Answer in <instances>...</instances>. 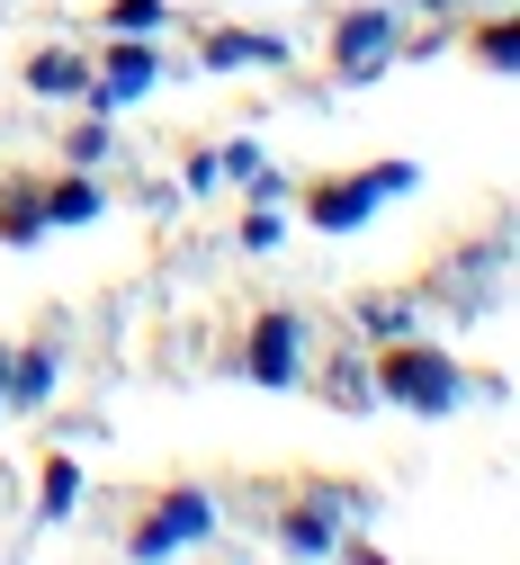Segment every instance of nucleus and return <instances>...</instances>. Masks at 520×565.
Here are the masks:
<instances>
[{
	"mask_svg": "<svg viewBox=\"0 0 520 565\" xmlns=\"http://www.w3.org/2000/svg\"><path fill=\"white\" fill-rule=\"evenodd\" d=\"M395 54H404V19H395V10H350V19L332 28V73H341L350 90L378 82Z\"/></svg>",
	"mask_w": 520,
	"mask_h": 565,
	"instance_id": "obj_3",
	"label": "nucleus"
},
{
	"mask_svg": "<svg viewBox=\"0 0 520 565\" xmlns=\"http://www.w3.org/2000/svg\"><path fill=\"white\" fill-rule=\"evenodd\" d=\"M72 162L99 171V162H108V126H82V135H72Z\"/></svg>",
	"mask_w": 520,
	"mask_h": 565,
	"instance_id": "obj_18",
	"label": "nucleus"
},
{
	"mask_svg": "<svg viewBox=\"0 0 520 565\" xmlns=\"http://www.w3.org/2000/svg\"><path fill=\"white\" fill-rule=\"evenodd\" d=\"M278 54H287L278 36H234V28L206 36V63H215V73H234V63H278Z\"/></svg>",
	"mask_w": 520,
	"mask_h": 565,
	"instance_id": "obj_14",
	"label": "nucleus"
},
{
	"mask_svg": "<svg viewBox=\"0 0 520 565\" xmlns=\"http://www.w3.org/2000/svg\"><path fill=\"white\" fill-rule=\"evenodd\" d=\"M278 243H287V225H278V206L261 198L252 216H243V252H278Z\"/></svg>",
	"mask_w": 520,
	"mask_h": 565,
	"instance_id": "obj_17",
	"label": "nucleus"
},
{
	"mask_svg": "<svg viewBox=\"0 0 520 565\" xmlns=\"http://www.w3.org/2000/svg\"><path fill=\"white\" fill-rule=\"evenodd\" d=\"M332 512H341V503H296L278 539H287L296 556H332V547H341V530H332Z\"/></svg>",
	"mask_w": 520,
	"mask_h": 565,
	"instance_id": "obj_9",
	"label": "nucleus"
},
{
	"mask_svg": "<svg viewBox=\"0 0 520 565\" xmlns=\"http://www.w3.org/2000/svg\"><path fill=\"white\" fill-rule=\"evenodd\" d=\"M404 189H422L413 162H368L359 180H323V189L306 198V216H315V234H359V225L378 216L386 198H404Z\"/></svg>",
	"mask_w": 520,
	"mask_h": 565,
	"instance_id": "obj_2",
	"label": "nucleus"
},
{
	"mask_svg": "<svg viewBox=\"0 0 520 565\" xmlns=\"http://www.w3.org/2000/svg\"><path fill=\"white\" fill-rule=\"evenodd\" d=\"M171 10H162V0H108V36H153Z\"/></svg>",
	"mask_w": 520,
	"mask_h": 565,
	"instance_id": "obj_16",
	"label": "nucleus"
},
{
	"mask_svg": "<svg viewBox=\"0 0 520 565\" xmlns=\"http://www.w3.org/2000/svg\"><path fill=\"white\" fill-rule=\"evenodd\" d=\"M63 386V350L36 341V350H10V377H0V404H19V413H45Z\"/></svg>",
	"mask_w": 520,
	"mask_h": 565,
	"instance_id": "obj_7",
	"label": "nucleus"
},
{
	"mask_svg": "<svg viewBox=\"0 0 520 565\" xmlns=\"http://www.w3.org/2000/svg\"><path fill=\"white\" fill-rule=\"evenodd\" d=\"M72 503H82V458H45V484H36V521H72Z\"/></svg>",
	"mask_w": 520,
	"mask_h": 565,
	"instance_id": "obj_10",
	"label": "nucleus"
},
{
	"mask_svg": "<svg viewBox=\"0 0 520 565\" xmlns=\"http://www.w3.org/2000/svg\"><path fill=\"white\" fill-rule=\"evenodd\" d=\"M215 180H225V162H215V153H189V171H180V189H198V198H206Z\"/></svg>",
	"mask_w": 520,
	"mask_h": 565,
	"instance_id": "obj_19",
	"label": "nucleus"
},
{
	"mask_svg": "<svg viewBox=\"0 0 520 565\" xmlns=\"http://www.w3.org/2000/svg\"><path fill=\"white\" fill-rule=\"evenodd\" d=\"M198 539H215V493H198V484L162 493V503L126 530V547H135V556H171V547H198Z\"/></svg>",
	"mask_w": 520,
	"mask_h": 565,
	"instance_id": "obj_5",
	"label": "nucleus"
},
{
	"mask_svg": "<svg viewBox=\"0 0 520 565\" xmlns=\"http://www.w3.org/2000/svg\"><path fill=\"white\" fill-rule=\"evenodd\" d=\"M413 10H458V0H413Z\"/></svg>",
	"mask_w": 520,
	"mask_h": 565,
	"instance_id": "obj_20",
	"label": "nucleus"
},
{
	"mask_svg": "<svg viewBox=\"0 0 520 565\" xmlns=\"http://www.w3.org/2000/svg\"><path fill=\"white\" fill-rule=\"evenodd\" d=\"M36 234H45V198L28 180H10L0 189V243H36Z\"/></svg>",
	"mask_w": 520,
	"mask_h": 565,
	"instance_id": "obj_11",
	"label": "nucleus"
},
{
	"mask_svg": "<svg viewBox=\"0 0 520 565\" xmlns=\"http://www.w3.org/2000/svg\"><path fill=\"white\" fill-rule=\"evenodd\" d=\"M19 82H28V99H82L91 90V63L72 54V45H36Z\"/></svg>",
	"mask_w": 520,
	"mask_h": 565,
	"instance_id": "obj_8",
	"label": "nucleus"
},
{
	"mask_svg": "<svg viewBox=\"0 0 520 565\" xmlns=\"http://www.w3.org/2000/svg\"><path fill=\"white\" fill-rule=\"evenodd\" d=\"M476 63H485V73H511V63H520V19H494L476 36Z\"/></svg>",
	"mask_w": 520,
	"mask_h": 565,
	"instance_id": "obj_15",
	"label": "nucleus"
},
{
	"mask_svg": "<svg viewBox=\"0 0 520 565\" xmlns=\"http://www.w3.org/2000/svg\"><path fill=\"white\" fill-rule=\"evenodd\" d=\"M91 216H99V180L72 171L63 189H45V225H91Z\"/></svg>",
	"mask_w": 520,
	"mask_h": 565,
	"instance_id": "obj_13",
	"label": "nucleus"
},
{
	"mask_svg": "<svg viewBox=\"0 0 520 565\" xmlns=\"http://www.w3.org/2000/svg\"><path fill=\"white\" fill-rule=\"evenodd\" d=\"M162 82V54H153V36H117L108 54H99V73H91V108L108 117V108H126V99H144V90H153Z\"/></svg>",
	"mask_w": 520,
	"mask_h": 565,
	"instance_id": "obj_6",
	"label": "nucleus"
},
{
	"mask_svg": "<svg viewBox=\"0 0 520 565\" xmlns=\"http://www.w3.org/2000/svg\"><path fill=\"white\" fill-rule=\"evenodd\" d=\"M243 377L252 386H296V377H306V315H296V306H269L243 332Z\"/></svg>",
	"mask_w": 520,
	"mask_h": 565,
	"instance_id": "obj_4",
	"label": "nucleus"
},
{
	"mask_svg": "<svg viewBox=\"0 0 520 565\" xmlns=\"http://www.w3.org/2000/svg\"><path fill=\"white\" fill-rule=\"evenodd\" d=\"M413 323H422L413 297H359V332L368 341H413Z\"/></svg>",
	"mask_w": 520,
	"mask_h": 565,
	"instance_id": "obj_12",
	"label": "nucleus"
},
{
	"mask_svg": "<svg viewBox=\"0 0 520 565\" xmlns=\"http://www.w3.org/2000/svg\"><path fill=\"white\" fill-rule=\"evenodd\" d=\"M368 386H378V404H404V413H422V422H439V413L467 404L458 360H449V350H422V341H386V360L368 369Z\"/></svg>",
	"mask_w": 520,
	"mask_h": 565,
	"instance_id": "obj_1",
	"label": "nucleus"
}]
</instances>
